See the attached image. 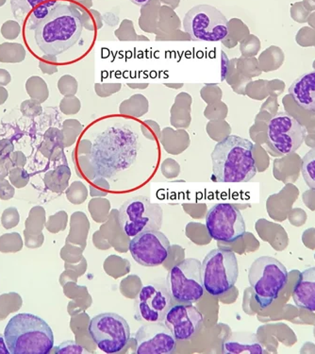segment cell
<instances>
[{
  "label": "cell",
  "mask_w": 315,
  "mask_h": 354,
  "mask_svg": "<svg viewBox=\"0 0 315 354\" xmlns=\"http://www.w3.org/2000/svg\"><path fill=\"white\" fill-rule=\"evenodd\" d=\"M254 145L247 139L229 136L218 142L211 153L213 178L219 183H247L257 174Z\"/></svg>",
  "instance_id": "6da1fadb"
},
{
  "label": "cell",
  "mask_w": 315,
  "mask_h": 354,
  "mask_svg": "<svg viewBox=\"0 0 315 354\" xmlns=\"http://www.w3.org/2000/svg\"><path fill=\"white\" fill-rule=\"evenodd\" d=\"M82 28L81 12L72 5L61 2L36 28L35 43L46 55H60L79 40Z\"/></svg>",
  "instance_id": "7a4b0ae2"
},
{
  "label": "cell",
  "mask_w": 315,
  "mask_h": 354,
  "mask_svg": "<svg viewBox=\"0 0 315 354\" xmlns=\"http://www.w3.org/2000/svg\"><path fill=\"white\" fill-rule=\"evenodd\" d=\"M138 151L137 137L126 131H108L93 145L91 165L95 179H109L135 161Z\"/></svg>",
  "instance_id": "3957f363"
},
{
  "label": "cell",
  "mask_w": 315,
  "mask_h": 354,
  "mask_svg": "<svg viewBox=\"0 0 315 354\" xmlns=\"http://www.w3.org/2000/svg\"><path fill=\"white\" fill-rule=\"evenodd\" d=\"M4 337L11 354H48L54 347L52 329L45 320L32 314L12 317Z\"/></svg>",
  "instance_id": "277c9868"
},
{
  "label": "cell",
  "mask_w": 315,
  "mask_h": 354,
  "mask_svg": "<svg viewBox=\"0 0 315 354\" xmlns=\"http://www.w3.org/2000/svg\"><path fill=\"white\" fill-rule=\"evenodd\" d=\"M288 279L286 268L274 257H262L253 262L249 280L253 296L260 308H267L278 298Z\"/></svg>",
  "instance_id": "5b68a950"
},
{
  "label": "cell",
  "mask_w": 315,
  "mask_h": 354,
  "mask_svg": "<svg viewBox=\"0 0 315 354\" xmlns=\"http://www.w3.org/2000/svg\"><path fill=\"white\" fill-rule=\"evenodd\" d=\"M204 289L213 297L222 296L233 288L239 276L238 261L231 250H211L201 263Z\"/></svg>",
  "instance_id": "8992f818"
},
{
  "label": "cell",
  "mask_w": 315,
  "mask_h": 354,
  "mask_svg": "<svg viewBox=\"0 0 315 354\" xmlns=\"http://www.w3.org/2000/svg\"><path fill=\"white\" fill-rule=\"evenodd\" d=\"M183 28L192 40L219 42L229 35V21L216 7L201 4L185 15Z\"/></svg>",
  "instance_id": "52a82bcc"
},
{
  "label": "cell",
  "mask_w": 315,
  "mask_h": 354,
  "mask_svg": "<svg viewBox=\"0 0 315 354\" xmlns=\"http://www.w3.org/2000/svg\"><path fill=\"white\" fill-rule=\"evenodd\" d=\"M166 288L172 299L183 304H193L204 295L201 262L188 258L177 263L169 271Z\"/></svg>",
  "instance_id": "ba28073f"
},
{
  "label": "cell",
  "mask_w": 315,
  "mask_h": 354,
  "mask_svg": "<svg viewBox=\"0 0 315 354\" xmlns=\"http://www.w3.org/2000/svg\"><path fill=\"white\" fill-rule=\"evenodd\" d=\"M118 222L128 237L144 231H159L162 222V209L143 196L131 198L121 206Z\"/></svg>",
  "instance_id": "9c48e42d"
},
{
  "label": "cell",
  "mask_w": 315,
  "mask_h": 354,
  "mask_svg": "<svg viewBox=\"0 0 315 354\" xmlns=\"http://www.w3.org/2000/svg\"><path fill=\"white\" fill-rule=\"evenodd\" d=\"M88 332L95 345L106 353H120L131 338L130 325L115 313H102L93 317Z\"/></svg>",
  "instance_id": "30bf717a"
},
{
  "label": "cell",
  "mask_w": 315,
  "mask_h": 354,
  "mask_svg": "<svg viewBox=\"0 0 315 354\" xmlns=\"http://www.w3.org/2000/svg\"><path fill=\"white\" fill-rule=\"evenodd\" d=\"M206 229L211 239L225 243L235 242L247 232L241 212L231 203H218L208 211Z\"/></svg>",
  "instance_id": "8fae6325"
},
{
  "label": "cell",
  "mask_w": 315,
  "mask_h": 354,
  "mask_svg": "<svg viewBox=\"0 0 315 354\" xmlns=\"http://www.w3.org/2000/svg\"><path fill=\"white\" fill-rule=\"evenodd\" d=\"M306 136V128L288 113H278L268 122V143L274 151L281 155H289L298 151Z\"/></svg>",
  "instance_id": "7c38bea8"
},
{
  "label": "cell",
  "mask_w": 315,
  "mask_h": 354,
  "mask_svg": "<svg viewBox=\"0 0 315 354\" xmlns=\"http://www.w3.org/2000/svg\"><path fill=\"white\" fill-rule=\"evenodd\" d=\"M170 242L160 231H144L133 237L130 242L131 257L143 267L162 265L169 258Z\"/></svg>",
  "instance_id": "4fadbf2b"
},
{
  "label": "cell",
  "mask_w": 315,
  "mask_h": 354,
  "mask_svg": "<svg viewBox=\"0 0 315 354\" xmlns=\"http://www.w3.org/2000/svg\"><path fill=\"white\" fill-rule=\"evenodd\" d=\"M135 319L139 322H164L172 306L169 290L159 284H149L142 288L135 301Z\"/></svg>",
  "instance_id": "5bb4252c"
},
{
  "label": "cell",
  "mask_w": 315,
  "mask_h": 354,
  "mask_svg": "<svg viewBox=\"0 0 315 354\" xmlns=\"http://www.w3.org/2000/svg\"><path fill=\"white\" fill-rule=\"evenodd\" d=\"M137 354H169L175 350L174 335L165 323L147 322L135 333Z\"/></svg>",
  "instance_id": "9a60e30c"
},
{
  "label": "cell",
  "mask_w": 315,
  "mask_h": 354,
  "mask_svg": "<svg viewBox=\"0 0 315 354\" xmlns=\"http://www.w3.org/2000/svg\"><path fill=\"white\" fill-rule=\"evenodd\" d=\"M202 322V314L192 304L172 306L164 317L165 324L171 330L175 339L180 341L190 340Z\"/></svg>",
  "instance_id": "2e32d148"
},
{
  "label": "cell",
  "mask_w": 315,
  "mask_h": 354,
  "mask_svg": "<svg viewBox=\"0 0 315 354\" xmlns=\"http://www.w3.org/2000/svg\"><path fill=\"white\" fill-rule=\"evenodd\" d=\"M61 2L59 0H12V14L18 21L24 22L27 30L36 28L48 17Z\"/></svg>",
  "instance_id": "e0dca14e"
},
{
  "label": "cell",
  "mask_w": 315,
  "mask_h": 354,
  "mask_svg": "<svg viewBox=\"0 0 315 354\" xmlns=\"http://www.w3.org/2000/svg\"><path fill=\"white\" fill-rule=\"evenodd\" d=\"M224 354H263L262 344L255 333L249 332H232L222 342Z\"/></svg>",
  "instance_id": "ac0fdd59"
},
{
  "label": "cell",
  "mask_w": 315,
  "mask_h": 354,
  "mask_svg": "<svg viewBox=\"0 0 315 354\" xmlns=\"http://www.w3.org/2000/svg\"><path fill=\"white\" fill-rule=\"evenodd\" d=\"M293 299L299 308L315 311V267L302 271L294 288Z\"/></svg>",
  "instance_id": "d6986e66"
},
{
  "label": "cell",
  "mask_w": 315,
  "mask_h": 354,
  "mask_svg": "<svg viewBox=\"0 0 315 354\" xmlns=\"http://www.w3.org/2000/svg\"><path fill=\"white\" fill-rule=\"evenodd\" d=\"M289 94L305 110H315V71L305 73L294 81Z\"/></svg>",
  "instance_id": "ffe728a7"
},
{
  "label": "cell",
  "mask_w": 315,
  "mask_h": 354,
  "mask_svg": "<svg viewBox=\"0 0 315 354\" xmlns=\"http://www.w3.org/2000/svg\"><path fill=\"white\" fill-rule=\"evenodd\" d=\"M191 105L192 97L187 93H180L175 97L171 108V124L175 128H188L191 120Z\"/></svg>",
  "instance_id": "44dd1931"
},
{
  "label": "cell",
  "mask_w": 315,
  "mask_h": 354,
  "mask_svg": "<svg viewBox=\"0 0 315 354\" xmlns=\"http://www.w3.org/2000/svg\"><path fill=\"white\" fill-rule=\"evenodd\" d=\"M120 112L122 115L141 118L149 112V102L143 95H134L122 102Z\"/></svg>",
  "instance_id": "7402d4cb"
},
{
  "label": "cell",
  "mask_w": 315,
  "mask_h": 354,
  "mask_svg": "<svg viewBox=\"0 0 315 354\" xmlns=\"http://www.w3.org/2000/svg\"><path fill=\"white\" fill-rule=\"evenodd\" d=\"M301 171L306 185L315 191V147L302 159Z\"/></svg>",
  "instance_id": "603a6c76"
},
{
  "label": "cell",
  "mask_w": 315,
  "mask_h": 354,
  "mask_svg": "<svg viewBox=\"0 0 315 354\" xmlns=\"http://www.w3.org/2000/svg\"><path fill=\"white\" fill-rule=\"evenodd\" d=\"M228 115V107L223 102H218L207 106L204 115L209 120H223Z\"/></svg>",
  "instance_id": "cb8c5ba5"
},
{
  "label": "cell",
  "mask_w": 315,
  "mask_h": 354,
  "mask_svg": "<svg viewBox=\"0 0 315 354\" xmlns=\"http://www.w3.org/2000/svg\"><path fill=\"white\" fill-rule=\"evenodd\" d=\"M200 95L207 104H213V103L220 102L222 91L218 85L207 84L201 89Z\"/></svg>",
  "instance_id": "d4e9b609"
},
{
  "label": "cell",
  "mask_w": 315,
  "mask_h": 354,
  "mask_svg": "<svg viewBox=\"0 0 315 354\" xmlns=\"http://www.w3.org/2000/svg\"><path fill=\"white\" fill-rule=\"evenodd\" d=\"M88 353L89 351L85 350L84 347H82L75 341H66V342H64L56 347L55 351H54V353L56 354H82Z\"/></svg>",
  "instance_id": "484cf974"
},
{
  "label": "cell",
  "mask_w": 315,
  "mask_h": 354,
  "mask_svg": "<svg viewBox=\"0 0 315 354\" xmlns=\"http://www.w3.org/2000/svg\"><path fill=\"white\" fill-rule=\"evenodd\" d=\"M122 85L120 84H97L95 85V92L100 97H108L115 93L120 92Z\"/></svg>",
  "instance_id": "4316f807"
},
{
  "label": "cell",
  "mask_w": 315,
  "mask_h": 354,
  "mask_svg": "<svg viewBox=\"0 0 315 354\" xmlns=\"http://www.w3.org/2000/svg\"><path fill=\"white\" fill-rule=\"evenodd\" d=\"M222 67H221V79L222 81H225L226 79L227 73H228L229 60L228 56L225 54L224 51H222Z\"/></svg>",
  "instance_id": "83f0119b"
},
{
  "label": "cell",
  "mask_w": 315,
  "mask_h": 354,
  "mask_svg": "<svg viewBox=\"0 0 315 354\" xmlns=\"http://www.w3.org/2000/svg\"><path fill=\"white\" fill-rule=\"evenodd\" d=\"M10 351L8 350L6 341L3 337L0 335V354H9Z\"/></svg>",
  "instance_id": "f1b7e54d"
},
{
  "label": "cell",
  "mask_w": 315,
  "mask_h": 354,
  "mask_svg": "<svg viewBox=\"0 0 315 354\" xmlns=\"http://www.w3.org/2000/svg\"><path fill=\"white\" fill-rule=\"evenodd\" d=\"M128 87H131V89H146L149 87V84H128Z\"/></svg>",
  "instance_id": "f546056e"
},
{
  "label": "cell",
  "mask_w": 315,
  "mask_h": 354,
  "mask_svg": "<svg viewBox=\"0 0 315 354\" xmlns=\"http://www.w3.org/2000/svg\"><path fill=\"white\" fill-rule=\"evenodd\" d=\"M133 4L138 5V6H144V5L149 3L151 0H131Z\"/></svg>",
  "instance_id": "4dcf8cb0"
},
{
  "label": "cell",
  "mask_w": 315,
  "mask_h": 354,
  "mask_svg": "<svg viewBox=\"0 0 315 354\" xmlns=\"http://www.w3.org/2000/svg\"><path fill=\"white\" fill-rule=\"evenodd\" d=\"M165 86L171 88V89H180L183 87V84H165Z\"/></svg>",
  "instance_id": "1f68e13d"
}]
</instances>
